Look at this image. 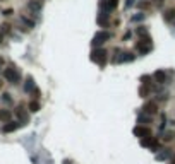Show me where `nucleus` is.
I'll return each mask as SVG.
<instances>
[{"label":"nucleus","instance_id":"1","mask_svg":"<svg viewBox=\"0 0 175 164\" xmlns=\"http://www.w3.org/2000/svg\"><path fill=\"white\" fill-rule=\"evenodd\" d=\"M110 38H112V33H108V31H100V33L95 34V38H93V46H101L105 41H108Z\"/></svg>","mask_w":175,"mask_h":164},{"label":"nucleus","instance_id":"2","mask_svg":"<svg viewBox=\"0 0 175 164\" xmlns=\"http://www.w3.org/2000/svg\"><path fill=\"white\" fill-rule=\"evenodd\" d=\"M3 77H5L9 82L16 84V82H19V72H17V68L12 65V67H9V68L3 70Z\"/></svg>","mask_w":175,"mask_h":164},{"label":"nucleus","instance_id":"3","mask_svg":"<svg viewBox=\"0 0 175 164\" xmlns=\"http://www.w3.org/2000/svg\"><path fill=\"white\" fill-rule=\"evenodd\" d=\"M91 60L96 62V63H100V65H103L106 62V51L105 50H95L91 53Z\"/></svg>","mask_w":175,"mask_h":164},{"label":"nucleus","instance_id":"4","mask_svg":"<svg viewBox=\"0 0 175 164\" xmlns=\"http://www.w3.org/2000/svg\"><path fill=\"white\" fill-rule=\"evenodd\" d=\"M136 50L141 51V53H148V51L151 50V39H149V38H146V39H143V41H137Z\"/></svg>","mask_w":175,"mask_h":164},{"label":"nucleus","instance_id":"5","mask_svg":"<svg viewBox=\"0 0 175 164\" xmlns=\"http://www.w3.org/2000/svg\"><path fill=\"white\" fill-rule=\"evenodd\" d=\"M134 135L141 137V139H148V137H151V130L148 126H136L134 128Z\"/></svg>","mask_w":175,"mask_h":164},{"label":"nucleus","instance_id":"6","mask_svg":"<svg viewBox=\"0 0 175 164\" xmlns=\"http://www.w3.org/2000/svg\"><path fill=\"white\" fill-rule=\"evenodd\" d=\"M27 9L34 14L41 12V0H29V2H27Z\"/></svg>","mask_w":175,"mask_h":164},{"label":"nucleus","instance_id":"7","mask_svg":"<svg viewBox=\"0 0 175 164\" xmlns=\"http://www.w3.org/2000/svg\"><path fill=\"white\" fill-rule=\"evenodd\" d=\"M143 109H144V113H146L148 116H151V115H154V113L158 111V106H156V102H146Z\"/></svg>","mask_w":175,"mask_h":164},{"label":"nucleus","instance_id":"8","mask_svg":"<svg viewBox=\"0 0 175 164\" xmlns=\"http://www.w3.org/2000/svg\"><path fill=\"white\" fill-rule=\"evenodd\" d=\"M16 115H17V118L21 120V123H27V121H29V116H27V113L24 111V109L21 108V106L16 109Z\"/></svg>","mask_w":175,"mask_h":164},{"label":"nucleus","instance_id":"9","mask_svg":"<svg viewBox=\"0 0 175 164\" xmlns=\"http://www.w3.org/2000/svg\"><path fill=\"white\" fill-rule=\"evenodd\" d=\"M154 80H156L158 84H165V82H167V74H165L163 70H156L154 72Z\"/></svg>","mask_w":175,"mask_h":164},{"label":"nucleus","instance_id":"10","mask_svg":"<svg viewBox=\"0 0 175 164\" xmlns=\"http://www.w3.org/2000/svg\"><path fill=\"white\" fill-rule=\"evenodd\" d=\"M10 120H12V113H10L9 109H0V121L9 123Z\"/></svg>","mask_w":175,"mask_h":164},{"label":"nucleus","instance_id":"11","mask_svg":"<svg viewBox=\"0 0 175 164\" xmlns=\"http://www.w3.org/2000/svg\"><path fill=\"white\" fill-rule=\"evenodd\" d=\"M34 89H36V85H34L33 77H27L26 79V84H24V91H26V92H33Z\"/></svg>","mask_w":175,"mask_h":164},{"label":"nucleus","instance_id":"12","mask_svg":"<svg viewBox=\"0 0 175 164\" xmlns=\"http://www.w3.org/2000/svg\"><path fill=\"white\" fill-rule=\"evenodd\" d=\"M117 5H119V0H106V2L103 3V9L110 12V10H113Z\"/></svg>","mask_w":175,"mask_h":164},{"label":"nucleus","instance_id":"13","mask_svg":"<svg viewBox=\"0 0 175 164\" xmlns=\"http://www.w3.org/2000/svg\"><path fill=\"white\" fill-rule=\"evenodd\" d=\"M17 128H19V125H17V123H7V125H3V132H5V133H9V132H14V130H17Z\"/></svg>","mask_w":175,"mask_h":164},{"label":"nucleus","instance_id":"14","mask_svg":"<svg viewBox=\"0 0 175 164\" xmlns=\"http://www.w3.org/2000/svg\"><path fill=\"white\" fill-rule=\"evenodd\" d=\"M170 150L168 149H163V152H160V154H156V159L158 161H165V159H168V157H170Z\"/></svg>","mask_w":175,"mask_h":164},{"label":"nucleus","instance_id":"15","mask_svg":"<svg viewBox=\"0 0 175 164\" xmlns=\"http://www.w3.org/2000/svg\"><path fill=\"white\" fill-rule=\"evenodd\" d=\"M134 60V55L129 53V51H125V53H122V57L119 58V62H132Z\"/></svg>","mask_w":175,"mask_h":164},{"label":"nucleus","instance_id":"16","mask_svg":"<svg viewBox=\"0 0 175 164\" xmlns=\"http://www.w3.org/2000/svg\"><path fill=\"white\" fill-rule=\"evenodd\" d=\"M163 17H165V20H172V19H175V9H168L167 12L163 14Z\"/></svg>","mask_w":175,"mask_h":164},{"label":"nucleus","instance_id":"17","mask_svg":"<svg viewBox=\"0 0 175 164\" xmlns=\"http://www.w3.org/2000/svg\"><path fill=\"white\" fill-rule=\"evenodd\" d=\"M29 109H31L33 113L40 111V102H38V101H31V102H29Z\"/></svg>","mask_w":175,"mask_h":164},{"label":"nucleus","instance_id":"18","mask_svg":"<svg viewBox=\"0 0 175 164\" xmlns=\"http://www.w3.org/2000/svg\"><path fill=\"white\" fill-rule=\"evenodd\" d=\"M137 120H139V123H149L151 121V118L148 115H139V118H137Z\"/></svg>","mask_w":175,"mask_h":164},{"label":"nucleus","instance_id":"19","mask_svg":"<svg viewBox=\"0 0 175 164\" xmlns=\"http://www.w3.org/2000/svg\"><path fill=\"white\" fill-rule=\"evenodd\" d=\"M163 139L167 140V142H168V140H173V139H175V133H173V132H167V133H165V137H163Z\"/></svg>","mask_w":175,"mask_h":164},{"label":"nucleus","instance_id":"20","mask_svg":"<svg viewBox=\"0 0 175 164\" xmlns=\"http://www.w3.org/2000/svg\"><path fill=\"white\" fill-rule=\"evenodd\" d=\"M137 34H139V36H146V34H148L146 27H139V29H137Z\"/></svg>","mask_w":175,"mask_h":164},{"label":"nucleus","instance_id":"21","mask_svg":"<svg viewBox=\"0 0 175 164\" xmlns=\"http://www.w3.org/2000/svg\"><path fill=\"white\" fill-rule=\"evenodd\" d=\"M148 92H149V91H148V87H141L139 94H141V96H143V98H146V96H148Z\"/></svg>","mask_w":175,"mask_h":164},{"label":"nucleus","instance_id":"22","mask_svg":"<svg viewBox=\"0 0 175 164\" xmlns=\"http://www.w3.org/2000/svg\"><path fill=\"white\" fill-rule=\"evenodd\" d=\"M22 22H24V24H27V26H29V27H33V26H34V24H33V20L26 19V17H22Z\"/></svg>","mask_w":175,"mask_h":164},{"label":"nucleus","instance_id":"23","mask_svg":"<svg viewBox=\"0 0 175 164\" xmlns=\"http://www.w3.org/2000/svg\"><path fill=\"white\" fill-rule=\"evenodd\" d=\"M2 31H3V33H9V31H10V26H9V24H3V26H2Z\"/></svg>","mask_w":175,"mask_h":164},{"label":"nucleus","instance_id":"24","mask_svg":"<svg viewBox=\"0 0 175 164\" xmlns=\"http://www.w3.org/2000/svg\"><path fill=\"white\" fill-rule=\"evenodd\" d=\"M141 19H144L143 14H141V16H134V17H132V20H141Z\"/></svg>","mask_w":175,"mask_h":164},{"label":"nucleus","instance_id":"25","mask_svg":"<svg viewBox=\"0 0 175 164\" xmlns=\"http://www.w3.org/2000/svg\"><path fill=\"white\" fill-rule=\"evenodd\" d=\"M9 96H10V94H3V101H5V102H10V98H9Z\"/></svg>","mask_w":175,"mask_h":164},{"label":"nucleus","instance_id":"26","mask_svg":"<svg viewBox=\"0 0 175 164\" xmlns=\"http://www.w3.org/2000/svg\"><path fill=\"white\" fill-rule=\"evenodd\" d=\"M154 5L161 7V5H163V0H154Z\"/></svg>","mask_w":175,"mask_h":164},{"label":"nucleus","instance_id":"27","mask_svg":"<svg viewBox=\"0 0 175 164\" xmlns=\"http://www.w3.org/2000/svg\"><path fill=\"white\" fill-rule=\"evenodd\" d=\"M139 7H141V9H146L148 3H146V2H141V3H139Z\"/></svg>","mask_w":175,"mask_h":164},{"label":"nucleus","instance_id":"28","mask_svg":"<svg viewBox=\"0 0 175 164\" xmlns=\"http://www.w3.org/2000/svg\"><path fill=\"white\" fill-rule=\"evenodd\" d=\"M2 85H3V80H2V79H0V89H2Z\"/></svg>","mask_w":175,"mask_h":164},{"label":"nucleus","instance_id":"29","mask_svg":"<svg viewBox=\"0 0 175 164\" xmlns=\"http://www.w3.org/2000/svg\"><path fill=\"white\" fill-rule=\"evenodd\" d=\"M2 65H3V58H0V67H2Z\"/></svg>","mask_w":175,"mask_h":164},{"label":"nucleus","instance_id":"30","mask_svg":"<svg viewBox=\"0 0 175 164\" xmlns=\"http://www.w3.org/2000/svg\"><path fill=\"white\" fill-rule=\"evenodd\" d=\"M2 39H3V34H2V33H0V41H2Z\"/></svg>","mask_w":175,"mask_h":164},{"label":"nucleus","instance_id":"31","mask_svg":"<svg viewBox=\"0 0 175 164\" xmlns=\"http://www.w3.org/2000/svg\"><path fill=\"white\" fill-rule=\"evenodd\" d=\"M172 164H175V157H173V161H172Z\"/></svg>","mask_w":175,"mask_h":164}]
</instances>
